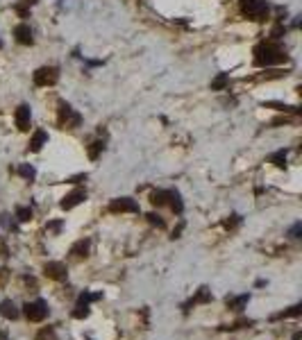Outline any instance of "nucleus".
Wrapping results in <instances>:
<instances>
[{
	"instance_id": "1",
	"label": "nucleus",
	"mask_w": 302,
	"mask_h": 340,
	"mask_svg": "<svg viewBox=\"0 0 302 340\" xmlns=\"http://www.w3.org/2000/svg\"><path fill=\"white\" fill-rule=\"evenodd\" d=\"M284 55L279 48H275L272 43H259L255 48V64L257 66H272V64H279L284 61Z\"/></svg>"
},
{
	"instance_id": "2",
	"label": "nucleus",
	"mask_w": 302,
	"mask_h": 340,
	"mask_svg": "<svg viewBox=\"0 0 302 340\" xmlns=\"http://www.w3.org/2000/svg\"><path fill=\"white\" fill-rule=\"evenodd\" d=\"M241 12L252 21H264L268 12V2L266 0H241Z\"/></svg>"
},
{
	"instance_id": "3",
	"label": "nucleus",
	"mask_w": 302,
	"mask_h": 340,
	"mask_svg": "<svg viewBox=\"0 0 302 340\" xmlns=\"http://www.w3.org/2000/svg\"><path fill=\"white\" fill-rule=\"evenodd\" d=\"M23 309H25V317H28L30 322H43V320L48 317V304L43 302V299L28 302Z\"/></svg>"
},
{
	"instance_id": "4",
	"label": "nucleus",
	"mask_w": 302,
	"mask_h": 340,
	"mask_svg": "<svg viewBox=\"0 0 302 340\" xmlns=\"http://www.w3.org/2000/svg\"><path fill=\"white\" fill-rule=\"evenodd\" d=\"M60 80V71L55 66H43L34 73V84L36 86H53Z\"/></svg>"
},
{
	"instance_id": "5",
	"label": "nucleus",
	"mask_w": 302,
	"mask_h": 340,
	"mask_svg": "<svg viewBox=\"0 0 302 340\" xmlns=\"http://www.w3.org/2000/svg\"><path fill=\"white\" fill-rule=\"evenodd\" d=\"M82 118L80 113L73 112V107L68 102H60V125H66V127H80Z\"/></svg>"
},
{
	"instance_id": "6",
	"label": "nucleus",
	"mask_w": 302,
	"mask_h": 340,
	"mask_svg": "<svg viewBox=\"0 0 302 340\" xmlns=\"http://www.w3.org/2000/svg\"><path fill=\"white\" fill-rule=\"evenodd\" d=\"M109 211H114V213H139V204H136L132 198H119V199H112Z\"/></svg>"
},
{
	"instance_id": "7",
	"label": "nucleus",
	"mask_w": 302,
	"mask_h": 340,
	"mask_svg": "<svg viewBox=\"0 0 302 340\" xmlns=\"http://www.w3.org/2000/svg\"><path fill=\"white\" fill-rule=\"evenodd\" d=\"M43 272H46V277L55 279V282H64L66 279V265L60 263V261H50V263H46Z\"/></svg>"
},
{
	"instance_id": "8",
	"label": "nucleus",
	"mask_w": 302,
	"mask_h": 340,
	"mask_svg": "<svg viewBox=\"0 0 302 340\" xmlns=\"http://www.w3.org/2000/svg\"><path fill=\"white\" fill-rule=\"evenodd\" d=\"M84 199H87V193H84L82 188H75L73 193H68L64 199H61V209H66V211H68V209L77 206L80 202H84Z\"/></svg>"
},
{
	"instance_id": "9",
	"label": "nucleus",
	"mask_w": 302,
	"mask_h": 340,
	"mask_svg": "<svg viewBox=\"0 0 302 340\" xmlns=\"http://www.w3.org/2000/svg\"><path fill=\"white\" fill-rule=\"evenodd\" d=\"M16 127L21 132H28L30 129V107L28 105H21L16 109Z\"/></svg>"
},
{
	"instance_id": "10",
	"label": "nucleus",
	"mask_w": 302,
	"mask_h": 340,
	"mask_svg": "<svg viewBox=\"0 0 302 340\" xmlns=\"http://www.w3.org/2000/svg\"><path fill=\"white\" fill-rule=\"evenodd\" d=\"M14 36H16V41L18 43H23V46H32V29H30V25H25V23H21V25H16V29H14Z\"/></svg>"
},
{
	"instance_id": "11",
	"label": "nucleus",
	"mask_w": 302,
	"mask_h": 340,
	"mask_svg": "<svg viewBox=\"0 0 302 340\" xmlns=\"http://www.w3.org/2000/svg\"><path fill=\"white\" fill-rule=\"evenodd\" d=\"M0 315L5 317V320H16L18 317V309L12 299H2L0 302Z\"/></svg>"
},
{
	"instance_id": "12",
	"label": "nucleus",
	"mask_w": 302,
	"mask_h": 340,
	"mask_svg": "<svg viewBox=\"0 0 302 340\" xmlns=\"http://www.w3.org/2000/svg\"><path fill=\"white\" fill-rule=\"evenodd\" d=\"M46 141H48V134H46V132H41V129H39V132H34V136H32V141H30V150H32V152H39V150L46 145Z\"/></svg>"
},
{
	"instance_id": "13",
	"label": "nucleus",
	"mask_w": 302,
	"mask_h": 340,
	"mask_svg": "<svg viewBox=\"0 0 302 340\" xmlns=\"http://www.w3.org/2000/svg\"><path fill=\"white\" fill-rule=\"evenodd\" d=\"M248 299H250V295H239V297H227V299H225V304H227V309L241 311L243 306L248 304Z\"/></svg>"
},
{
	"instance_id": "14",
	"label": "nucleus",
	"mask_w": 302,
	"mask_h": 340,
	"mask_svg": "<svg viewBox=\"0 0 302 340\" xmlns=\"http://www.w3.org/2000/svg\"><path fill=\"white\" fill-rule=\"evenodd\" d=\"M168 199H171V209L175 213H182L184 204H182V198H180L178 191H168Z\"/></svg>"
},
{
	"instance_id": "15",
	"label": "nucleus",
	"mask_w": 302,
	"mask_h": 340,
	"mask_svg": "<svg viewBox=\"0 0 302 340\" xmlns=\"http://www.w3.org/2000/svg\"><path fill=\"white\" fill-rule=\"evenodd\" d=\"M150 202H152L154 206H161L168 202V191H152L150 193Z\"/></svg>"
},
{
	"instance_id": "16",
	"label": "nucleus",
	"mask_w": 302,
	"mask_h": 340,
	"mask_svg": "<svg viewBox=\"0 0 302 340\" xmlns=\"http://www.w3.org/2000/svg\"><path fill=\"white\" fill-rule=\"evenodd\" d=\"M227 84H230V75H227V73H220V75L211 82V91H223Z\"/></svg>"
},
{
	"instance_id": "17",
	"label": "nucleus",
	"mask_w": 302,
	"mask_h": 340,
	"mask_svg": "<svg viewBox=\"0 0 302 340\" xmlns=\"http://www.w3.org/2000/svg\"><path fill=\"white\" fill-rule=\"evenodd\" d=\"M89 241H77L75 245L71 247V254H75V256H87V252H89Z\"/></svg>"
},
{
	"instance_id": "18",
	"label": "nucleus",
	"mask_w": 302,
	"mask_h": 340,
	"mask_svg": "<svg viewBox=\"0 0 302 340\" xmlns=\"http://www.w3.org/2000/svg\"><path fill=\"white\" fill-rule=\"evenodd\" d=\"M16 218L21 220V223H30V220H32V209H30V206H18V209H16Z\"/></svg>"
},
{
	"instance_id": "19",
	"label": "nucleus",
	"mask_w": 302,
	"mask_h": 340,
	"mask_svg": "<svg viewBox=\"0 0 302 340\" xmlns=\"http://www.w3.org/2000/svg\"><path fill=\"white\" fill-rule=\"evenodd\" d=\"M18 175L23 177V179H34V177H36V170L32 168L30 164H23L21 168H18Z\"/></svg>"
},
{
	"instance_id": "20",
	"label": "nucleus",
	"mask_w": 302,
	"mask_h": 340,
	"mask_svg": "<svg viewBox=\"0 0 302 340\" xmlns=\"http://www.w3.org/2000/svg\"><path fill=\"white\" fill-rule=\"evenodd\" d=\"M271 161L277 166V168H284V164H286V150H279V152H275L271 157Z\"/></svg>"
},
{
	"instance_id": "21",
	"label": "nucleus",
	"mask_w": 302,
	"mask_h": 340,
	"mask_svg": "<svg viewBox=\"0 0 302 340\" xmlns=\"http://www.w3.org/2000/svg\"><path fill=\"white\" fill-rule=\"evenodd\" d=\"M196 302H211V290H209V288H200L198 295L193 297V304H196Z\"/></svg>"
},
{
	"instance_id": "22",
	"label": "nucleus",
	"mask_w": 302,
	"mask_h": 340,
	"mask_svg": "<svg viewBox=\"0 0 302 340\" xmlns=\"http://www.w3.org/2000/svg\"><path fill=\"white\" fill-rule=\"evenodd\" d=\"M87 315H89V304H80L75 311H73V317H75V320H82V317H87Z\"/></svg>"
},
{
	"instance_id": "23",
	"label": "nucleus",
	"mask_w": 302,
	"mask_h": 340,
	"mask_svg": "<svg viewBox=\"0 0 302 340\" xmlns=\"http://www.w3.org/2000/svg\"><path fill=\"white\" fill-rule=\"evenodd\" d=\"M239 223H241V216H230L225 223H223V227H225V229H234Z\"/></svg>"
},
{
	"instance_id": "24",
	"label": "nucleus",
	"mask_w": 302,
	"mask_h": 340,
	"mask_svg": "<svg viewBox=\"0 0 302 340\" xmlns=\"http://www.w3.org/2000/svg\"><path fill=\"white\" fill-rule=\"evenodd\" d=\"M102 147H105V145H102V143H100V141H95V143H93V147H91V152H89V157H91V159H98V154H100V152H102Z\"/></svg>"
},
{
	"instance_id": "25",
	"label": "nucleus",
	"mask_w": 302,
	"mask_h": 340,
	"mask_svg": "<svg viewBox=\"0 0 302 340\" xmlns=\"http://www.w3.org/2000/svg\"><path fill=\"white\" fill-rule=\"evenodd\" d=\"M302 313V306L298 304V306H293V309H291V311H286V313H282V315L279 317H298Z\"/></svg>"
},
{
	"instance_id": "26",
	"label": "nucleus",
	"mask_w": 302,
	"mask_h": 340,
	"mask_svg": "<svg viewBox=\"0 0 302 340\" xmlns=\"http://www.w3.org/2000/svg\"><path fill=\"white\" fill-rule=\"evenodd\" d=\"M300 231H302V223H296L291 227V238H300Z\"/></svg>"
},
{
	"instance_id": "27",
	"label": "nucleus",
	"mask_w": 302,
	"mask_h": 340,
	"mask_svg": "<svg viewBox=\"0 0 302 340\" xmlns=\"http://www.w3.org/2000/svg\"><path fill=\"white\" fill-rule=\"evenodd\" d=\"M148 220H150V225H157V227H164V220H161L159 216H154V213H148Z\"/></svg>"
},
{
	"instance_id": "28",
	"label": "nucleus",
	"mask_w": 302,
	"mask_h": 340,
	"mask_svg": "<svg viewBox=\"0 0 302 340\" xmlns=\"http://www.w3.org/2000/svg\"><path fill=\"white\" fill-rule=\"evenodd\" d=\"M268 107H277V109H282V112H296L293 107H289V105H282V102H268Z\"/></svg>"
},
{
	"instance_id": "29",
	"label": "nucleus",
	"mask_w": 302,
	"mask_h": 340,
	"mask_svg": "<svg viewBox=\"0 0 302 340\" xmlns=\"http://www.w3.org/2000/svg\"><path fill=\"white\" fill-rule=\"evenodd\" d=\"M82 179H87V175H75V177H71V184H77V182H82Z\"/></svg>"
},
{
	"instance_id": "30",
	"label": "nucleus",
	"mask_w": 302,
	"mask_h": 340,
	"mask_svg": "<svg viewBox=\"0 0 302 340\" xmlns=\"http://www.w3.org/2000/svg\"><path fill=\"white\" fill-rule=\"evenodd\" d=\"M60 227H61V223H50V225H48V229H55V231H57Z\"/></svg>"
},
{
	"instance_id": "31",
	"label": "nucleus",
	"mask_w": 302,
	"mask_h": 340,
	"mask_svg": "<svg viewBox=\"0 0 302 340\" xmlns=\"http://www.w3.org/2000/svg\"><path fill=\"white\" fill-rule=\"evenodd\" d=\"M293 340H300V334H296V336H293Z\"/></svg>"
},
{
	"instance_id": "32",
	"label": "nucleus",
	"mask_w": 302,
	"mask_h": 340,
	"mask_svg": "<svg viewBox=\"0 0 302 340\" xmlns=\"http://www.w3.org/2000/svg\"><path fill=\"white\" fill-rule=\"evenodd\" d=\"M0 338H2V334H0Z\"/></svg>"
}]
</instances>
